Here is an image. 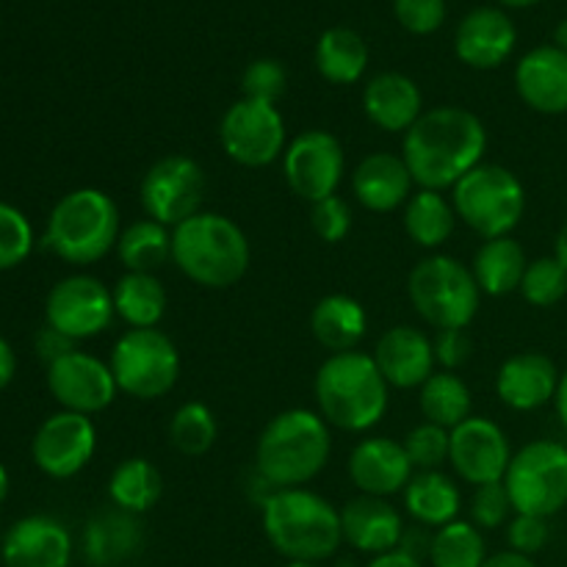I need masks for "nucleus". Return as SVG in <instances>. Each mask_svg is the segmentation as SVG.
<instances>
[{"label":"nucleus","mask_w":567,"mask_h":567,"mask_svg":"<svg viewBox=\"0 0 567 567\" xmlns=\"http://www.w3.org/2000/svg\"><path fill=\"white\" fill-rule=\"evenodd\" d=\"M487 127L474 111L437 105L424 111L402 136V158L415 186L430 192L454 188L471 169L485 164Z\"/></svg>","instance_id":"nucleus-1"},{"label":"nucleus","mask_w":567,"mask_h":567,"mask_svg":"<svg viewBox=\"0 0 567 567\" xmlns=\"http://www.w3.org/2000/svg\"><path fill=\"white\" fill-rule=\"evenodd\" d=\"M330 454V424L316 410H282L258 435L255 471L271 491L305 487L327 468Z\"/></svg>","instance_id":"nucleus-2"},{"label":"nucleus","mask_w":567,"mask_h":567,"mask_svg":"<svg viewBox=\"0 0 567 567\" xmlns=\"http://www.w3.org/2000/svg\"><path fill=\"white\" fill-rule=\"evenodd\" d=\"M313 393L321 419L354 435L374 430L391 404V385L374 363V354L360 349L330 354L316 371Z\"/></svg>","instance_id":"nucleus-3"},{"label":"nucleus","mask_w":567,"mask_h":567,"mask_svg":"<svg viewBox=\"0 0 567 567\" xmlns=\"http://www.w3.org/2000/svg\"><path fill=\"white\" fill-rule=\"evenodd\" d=\"M264 535L288 563H324L343 543L341 509L308 487L271 491L260 502Z\"/></svg>","instance_id":"nucleus-4"},{"label":"nucleus","mask_w":567,"mask_h":567,"mask_svg":"<svg viewBox=\"0 0 567 567\" xmlns=\"http://www.w3.org/2000/svg\"><path fill=\"white\" fill-rule=\"evenodd\" d=\"M172 260L203 288H230L252 264L249 238L230 216L199 210L172 230Z\"/></svg>","instance_id":"nucleus-5"},{"label":"nucleus","mask_w":567,"mask_h":567,"mask_svg":"<svg viewBox=\"0 0 567 567\" xmlns=\"http://www.w3.org/2000/svg\"><path fill=\"white\" fill-rule=\"evenodd\" d=\"M120 208L100 188H75L53 205L44 247L70 266L100 264L120 241Z\"/></svg>","instance_id":"nucleus-6"},{"label":"nucleus","mask_w":567,"mask_h":567,"mask_svg":"<svg viewBox=\"0 0 567 567\" xmlns=\"http://www.w3.org/2000/svg\"><path fill=\"white\" fill-rule=\"evenodd\" d=\"M408 297L415 313L435 330H468L482 308V288L471 266L443 252L413 266Z\"/></svg>","instance_id":"nucleus-7"},{"label":"nucleus","mask_w":567,"mask_h":567,"mask_svg":"<svg viewBox=\"0 0 567 567\" xmlns=\"http://www.w3.org/2000/svg\"><path fill=\"white\" fill-rule=\"evenodd\" d=\"M457 219L482 241L513 236L526 214V188L513 169L502 164H480L452 188Z\"/></svg>","instance_id":"nucleus-8"},{"label":"nucleus","mask_w":567,"mask_h":567,"mask_svg":"<svg viewBox=\"0 0 567 567\" xmlns=\"http://www.w3.org/2000/svg\"><path fill=\"white\" fill-rule=\"evenodd\" d=\"M111 374L116 388L138 402L164 399L181 380V352L166 332L127 330L111 349Z\"/></svg>","instance_id":"nucleus-9"},{"label":"nucleus","mask_w":567,"mask_h":567,"mask_svg":"<svg viewBox=\"0 0 567 567\" xmlns=\"http://www.w3.org/2000/svg\"><path fill=\"white\" fill-rule=\"evenodd\" d=\"M504 487L515 515L554 518L567 507V446L532 441L513 454Z\"/></svg>","instance_id":"nucleus-10"},{"label":"nucleus","mask_w":567,"mask_h":567,"mask_svg":"<svg viewBox=\"0 0 567 567\" xmlns=\"http://www.w3.org/2000/svg\"><path fill=\"white\" fill-rule=\"evenodd\" d=\"M219 144L227 158L247 169L275 164L288 147L280 109L260 100H236L219 122Z\"/></svg>","instance_id":"nucleus-11"},{"label":"nucleus","mask_w":567,"mask_h":567,"mask_svg":"<svg viewBox=\"0 0 567 567\" xmlns=\"http://www.w3.org/2000/svg\"><path fill=\"white\" fill-rule=\"evenodd\" d=\"M147 219L161 221L169 230L199 214L205 199V172L188 155H164L155 161L138 186Z\"/></svg>","instance_id":"nucleus-12"},{"label":"nucleus","mask_w":567,"mask_h":567,"mask_svg":"<svg viewBox=\"0 0 567 567\" xmlns=\"http://www.w3.org/2000/svg\"><path fill=\"white\" fill-rule=\"evenodd\" d=\"M114 316L111 288L92 275L64 277L44 299V324L64 332L75 343L103 336Z\"/></svg>","instance_id":"nucleus-13"},{"label":"nucleus","mask_w":567,"mask_h":567,"mask_svg":"<svg viewBox=\"0 0 567 567\" xmlns=\"http://www.w3.org/2000/svg\"><path fill=\"white\" fill-rule=\"evenodd\" d=\"M347 172V155L330 131H302L282 153V175L288 188L305 203H321L338 192Z\"/></svg>","instance_id":"nucleus-14"},{"label":"nucleus","mask_w":567,"mask_h":567,"mask_svg":"<svg viewBox=\"0 0 567 567\" xmlns=\"http://www.w3.org/2000/svg\"><path fill=\"white\" fill-rule=\"evenodd\" d=\"M97 452V426L92 415L59 410L39 424L31 441V457L50 480H72L92 463Z\"/></svg>","instance_id":"nucleus-15"},{"label":"nucleus","mask_w":567,"mask_h":567,"mask_svg":"<svg viewBox=\"0 0 567 567\" xmlns=\"http://www.w3.org/2000/svg\"><path fill=\"white\" fill-rule=\"evenodd\" d=\"M449 463L460 480L474 487L504 482L513 463L507 432L485 415H471L452 430Z\"/></svg>","instance_id":"nucleus-16"},{"label":"nucleus","mask_w":567,"mask_h":567,"mask_svg":"<svg viewBox=\"0 0 567 567\" xmlns=\"http://www.w3.org/2000/svg\"><path fill=\"white\" fill-rule=\"evenodd\" d=\"M48 388L61 410L81 415L103 413L120 393L111 365L81 349L48 365Z\"/></svg>","instance_id":"nucleus-17"},{"label":"nucleus","mask_w":567,"mask_h":567,"mask_svg":"<svg viewBox=\"0 0 567 567\" xmlns=\"http://www.w3.org/2000/svg\"><path fill=\"white\" fill-rule=\"evenodd\" d=\"M347 471L360 496L377 498H391L396 493H404V487L415 476V468L402 443L385 435L363 437L349 454Z\"/></svg>","instance_id":"nucleus-18"},{"label":"nucleus","mask_w":567,"mask_h":567,"mask_svg":"<svg viewBox=\"0 0 567 567\" xmlns=\"http://www.w3.org/2000/svg\"><path fill=\"white\" fill-rule=\"evenodd\" d=\"M518 31L507 11L476 6L454 31V53L471 70H498L513 55Z\"/></svg>","instance_id":"nucleus-19"},{"label":"nucleus","mask_w":567,"mask_h":567,"mask_svg":"<svg viewBox=\"0 0 567 567\" xmlns=\"http://www.w3.org/2000/svg\"><path fill=\"white\" fill-rule=\"evenodd\" d=\"M374 363L396 391H415L437 371L435 347L424 330L410 324L391 327L374 347Z\"/></svg>","instance_id":"nucleus-20"},{"label":"nucleus","mask_w":567,"mask_h":567,"mask_svg":"<svg viewBox=\"0 0 567 567\" xmlns=\"http://www.w3.org/2000/svg\"><path fill=\"white\" fill-rule=\"evenodd\" d=\"M559 377L563 374L548 354L518 352L498 365L496 396L515 413H532L554 402Z\"/></svg>","instance_id":"nucleus-21"},{"label":"nucleus","mask_w":567,"mask_h":567,"mask_svg":"<svg viewBox=\"0 0 567 567\" xmlns=\"http://www.w3.org/2000/svg\"><path fill=\"white\" fill-rule=\"evenodd\" d=\"M343 543L354 551L380 557L396 551L404 540L402 513L388 498L358 496L343 504L341 509Z\"/></svg>","instance_id":"nucleus-22"},{"label":"nucleus","mask_w":567,"mask_h":567,"mask_svg":"<svg viewBox=\"0 0 567 567\" xmlns=\"http://www.w3.org/2000/svg\"><path fill=\"white\" fill-rule=\"evenodd\" d=\"M72 537L50 515H28L3 537L6 567H70Z\"/></svg>","instance_id":"nucleus-23"},{"label":"nucleus","mask_w":567,"mask_h":567,"mask_svg":"<svg viewBox=\"0 0 567 567\" xmlns=\"http://www.w3.org/2000/svg\"><path fill=\"white\" fill-rule=\"evenodd\" d=\"M518 97L546 116L567 114V53L557 44L529 50L515 66Z\"/></svg>","instance_id":"nucleus-24"},{"label":"nucleus","mask_w":567,"mask_h":567,"mask_svg":"<svg viewBox=\"0 0 567 567\" xmlns=\"http://www.w3.org/2000/svg\"><path fill=\"white\" fill-rule=\"evenodd\" d=\"M413 175L402 155L371 153L354 166L352 194L371 214H391L413 197Z\"/></svg>","instance_id":"nucleus-25"},{"label":"nucleus","mask_w":567,"mask_h":567,"mask_svg":"<svg viewBox=\"0 0 567 567\" xmlns=\"http://www.w3.org/2000/svg\"><path fill=\"white\" fill-rule=\"evenodd\" d=\"M363 114L385 133H408L424 114V94L404 72H380L363 89Z\"/></svg>","instance_id":"nucleus-26"},{"label":"nucleus","mask_w":567,"mask_h":567,"mask_svg":"<svg viewBox=\"0 0 567 567\" xmlns=\"http://www.w3.org/2000/svg\"><path fill=\"white\" fill-rule=\"evenodd\" d=\"M144 546V529L138 515L111 507L97 513L83 529V559L92 567H120L136 557Z\"/></svg>","instance_id":"nucleus-27"},{"label":"nucleus","mask_w":567,"mask_h":567,"mask_svg":"<svg viewBox=\"0 0 567 567\" xmlns=\"http://www.w3.org/2000/svg\"><path fill=\"white\" fill-rule=\"evenodd\" d=\"M369 330V313L349 293H327L310 310V332L330 354L354 352Z\"/></svg>","instance_id":"nucleus-28"},{"label":"nucleus","mask_w":567,"mask_h":567,"mask_svg":"<svg viewBox=\"0 0 567 567\" xmlns=\"http://www.w3.org/2000/svg\"><path fill=\"white\" fill-rule=\"evenodd\" d=\"M463 493L460 485L443 471H419L404 487V509L415 524L426 529H441L460 518Z\"/></svg>","instance_id":"nucleus-29"},{"label":"nucleus","mask_w":567,"mask_h":567,"mask_svg":"<svg viewBox=\"0 0 567 567\" xmlns=\"http://www.w3.org/2000/svg\"><path fill=\"white\" fill-rule=\"evenodd\" d=\"M526 266H529V258H526L524 247L513 236H502L482 241V247L474 255V264H471V271H474L476 286L482 288V293L507 297V293L520 291Z\"/></svg>","instance_id":"nucleus-30"},{"label":"nucleus","mask_w":567,"mask_h":567,"mask_svg":"<svg viewBox=\"0 0 567 567\" xmlns=\"http://www.w3.org/2000/svg\"><path fill=\"white\" fill-rule=\"evenodd\" d=\"M114 310L131 330H155L166 313V288L155 275L125 271L111 288Z\"/></svg>","instance_id":"nucleus-31"},{"label":"nucleus","mask_w":567,"mask_h":567,"mask_svg":"<svg viewBox=\"0 0 567 567\" xmlns=\"http://www.w3.org/2000/svg\"><path fill=\"white\" fill-rule=\"evenodd\" d=\"M316 70L336 86H352L369 70V44L352 28H330L316 42Z\"/></svg>","instance_id":"nucleus-32"},{"label":"nucleus","mask_w":567,"mask_h":567,"mask_svg":"<svg viewBox=\"0 0 567 567\" xmlns=\"http://www.w3.org/2000/svg\"><path fill=\"white\" fill-rule=\"evenodd\" d=\"M457 227V210L443 192L419 188L404 205V233L421 249H441Z\"/></svg>","instance_id":"nucleus-33"},{"label":"nucleus","mask_w":567,"mask_h":567,"mask_svg":"<svg viewBox=\"0 0 567 567\" xmlns=\"http://www.w3.org/2000/svg\"><path fill=\"white\" fill-rule=\"evenodd\" d=\"M419 408L424 421L452 432L454 426H460L465 419H471L474 399H471L468 382H465L457 371L437 369L435 374L419 388Z\"/></svg>","instance_id":"nucleus-34"},{"label":"nucleus","mask_w":567,"mask_h":567,"mask_svg":"<svg viewBox=\"0 0 567 567\" xmlns=\"http://www.w3.org/2000/svg\"><path fill=\"white\" fill-rule=\"evenodd\" d=\"M161 493H164L161 471L144 457L122 460L109 476L111 504L131 515L150 513L158 504Z\"/></svg>","instance_id":"nucleus-35"},{"label":"nucleus","mask_w":567,"mask_h":567,"mask_svg":"<svg viewBox=\"0 0 567 567\" xmlns=\"http://www.w3.org/2000/svg\"><path fill=\"white\" fill-rule=\"evenodd\" d=\"M116 258L127 271H144L155 275L164 264L172 260V230L155 219L131 221L120 233L116 241Z\"/></svg>","instance_id":"nucleus-36"},{"label":"nucleus","mask_w":567,"mask_h":567,"mask_svg":"<svg viewBox=\"0 0 567 567\" xmlns=\"http://www.w3.org/2000/svg\"><path fill=\"white\" fill-rule=\"evenodd\" d=\"M432 567H482L487 563L485 532L476 529L471 520H452L435 529L430 540Z\"/></svg>","instance_id":"nucleus-37"},{"label":"nucleus","mask_w":567,"mask_h":567,"mask_svg":"<svg viewBox=\"0 0 567 567\" xmlns=\"http://www.w3.org/2000/svg\"><path fill=\"white\" fill-rule=\"evenodd\" d=\"M219 424L208 404L186 402L175 410L169 421V443L186 457H203L214 449Z\"/></svg>","instance_id":"nucleus-38"},{"label":"nucleus","mask_w":567,"mask_h":567,"mask_svg":"<svg viewBox=\"0 0 567 567\" xmlns=\"http://www.w3.org/2000/svg\"><path fill=\"white\" fill-rule=\"evenodd\" d=\"M520 297L535 308H554L567 297V269L554 255L529 260L520 282Z\"/></svg>","instance_id":"nucleus-39"},{"label":"nucleus","mask_w":567,"mask_h":567,"mask_svg":"<svg viewBox=\"0 0 567 567\" xmlns=\"http://www.w3.org/2000/svg\"><path fill=\"white\" fill-rule=\"evenodd\" d=\"M402 446L415 471H441V465L449 463L452 432L424 421V424L413 426V430L408 432Z\"/></svg>","instance_id":"nucleus-40"},{"label":"nucleus","mask_w":567,"mask_h":567,"mask_svg":"<svg viewBox=\"0 0 567 567\" xmlns=\"http://www.w3.org/2000/svg\"><path fill=\"white\" fill-rule=\"evenodd\" d=\"M33 249V227L20 208L0 203V271L20 266Z\"/></svg>","instance_id":"nucleus-41"},{"label":"nucleus","mask_w":567,"mask_h":567,"mask_svg":"<svg viewBox=\"0 0 567 567\" xmlns=\"http://www.w3.org/2000/svg\"><path fill=\"white\" fill-rule=\"evenodd\" d=\"M468 513H471V524L482 532L502 529L504 524H509L515 509H513V502H509L504 482H491V485L474 487Z\"/></svg>","instance_id":"nucleus-42"},{"label":"nucleus","mask_w":567,"mask_h":567,"mask_svg":"<svg viewBox=\"0 0 567 567\" xmlns=\"http://www.w3.org/2000/svg\"><path fill=\"white\" fill-rule=\"evenodd\" d=\"M288 89V72L277 59H255L241 75V92L247 100L277 105Z\"/></svg>","instance_id":"nucleus-43"},{"label":"nucleus","mask_w":567,"mask_h":567,"mask_svg":"<svg viewBox=\"0 0 567 567\" xmlns=\"http://www.w3.org/2000/svg\"><path fill=\"white\" fill-rule=\"evenodd\" d=\"M310 227H313V233L321 241H343L349 236V230H352V210H349L347 199L332 194V197L310 205Z\"/></svg>","instance_id":"nucleus-44"},{"label":"nucleus","mask_w":567,"mask_h":567,"mask_svg":"<svg viewBox=\"0 0 567 567\" xmlns=\"http://www.w3.org/2000/svg\"><path fill=\"white\" fill-rule=\"evenodd\" d=\"M393 14L408 33L430 37L446 20V0H393Z\"/></svg>","instance_id":"nucleus-45"},{"label":"nucleus","mask_w":567,"mask_h":567,"mask_svg":"<svg viewBox=\"0 0 567 567\" xmlns=\"http://www.w3.org/2000/svg\"><path fill=\"white\" fill-rule=\"evenodd\" d=\"M551 540V526L548 518L537 515H513L507 524V543L509 551H518L524 557H537Z\"/></svg>","instance_id":"nucleus-46"},{"label":"nucleus","mask_w":567,"mask_h":567,"mask_svg":"<svg viewBox=\"0 0 567 567\" xmlns=\"http://www.w3.org/2000/svg\"><path fill=\"white\" fill-rule=\"evenodd\" d=\"M432 347H435V360L443 371L463 369L474 354V341H471L468 330H437Z\"/></svg>","instance_id":"nucleus-47"},{"label":"nucleus","mask_w":567,"mask_h":567,"mask_svg":"<svg viewBox=\"0 0 567 567\" xmlns=\"http://www.w3.org/2000/svg\"><path fill=\"white\" fill-rule=\"evenodd\" d=\"M75 352V341L72 338H66L64 332L53 330V327L44 324L42 330H39L37 336V354L39 360H44V363H55V360H61L64 354Z\"/></svg>","instance_id":"nucleus-48"},{"label":"nucleus","mask_w":567,"mask_h":567,"mask_svg":"<svg viewBox=\"0 0 567 567\" xmlns=\"http://www.w3.org/2000/svg\"><path fill=\"white\" fill-rule=\"evenodd\" d=\"M365 567H424L419 557L408 554L404 548H396V551L380 554V557H371V563Z\"/></svg>","instance_id":"nucleus-49"},{"label":"nucleus","mask_w":567,"mask_h":567,"mask_svg":"<svg viewBox=\"0 0 567 567\" xmlns=\"http://www.w3.org/2000/svg\"><path fill=\"white\" fill-rule=\"evenodd\" d=\"M14 374H17V354L14 349H11V343L0 336V391L11 385Z\"/></svg>","instance_id":"nucleus-50"},{"label":"nucleus","mask_w":567,"mask_h":567,"mask_svg":"<svg viewBox=\"0 0 567 567\" xmlns=\"http://www.w3.org/2000/svg\"><path fill=\"white\" fill-rule=\"evenodd\" d=\"M482 567H540L535 563V557H524L518 551H498L487 557V563Z\"/></svg>","instance_id":"nucleus-51"},{"label":"nucleus","mask_w":567,"mask_h":567,"mask_svg":"<svg viewBox=\"0 0 567 567\" xmlns=\"http://www.w3.org/2000/svg\"><path fill=\"white\" fill-rule=\"evenodd\" d=\"M554 408H557L559 421H563V426L567 430V371L559 377V388H557V396H554Z\"/></svg>","instance_id":"nucleus-52"},{"label":"nucleus","mask_w":567,"mask_h":567,"mask_svg":"<svg viewBox=\"0 0 567 567\" xmlns=\"http://www.w3.org/2000/svg\"><path fill=\"white\" fill-rule=\"evenodd\" d=\"M554 258L567 269V221L563 225V230L557 233V241H554Z\"/></svg>","instance_id":"nucleus-53"},{"label":"nucleus","mask_w":567,"mask_h":567,"mask_svg":"<svg viewBox=\"0 0 567 567\" xmlns=\"http://www.w3.org/2000/svg\"><path fill=\"white\" fill-rule=\"evenodd\" d=\"M554 44H557L559 50H565V53H567V20L559 22L557 31H554Z\"/></svg>","instance_id":"nucleus-54"},{"label":"nucleus","mask_w":567,"mask_h":567,"mask_svg":"<svg viewBox=\"0 0 567 567\" xmlns=\"http://www.w3.org/2000/svg\"><path fill=\"white\" fill-rule=\"evenodd\" d=\"M502 6H507V9H529V6L540 3V0H498Z\"/></svg>","instance_id":"nucleus-55"},{"label":"nucleus","mask_w":567,"mask_h":567,"mask_svg":"<svg viewBox=\"0 0 567 567\" xmlns=\"http://www.w3.org/2000/svg\"><path fill=\"white\" fill-rule=\"evenodd\" d=\"M6 496H9V474H6V468L0 465V504L6 502Z\"/></svg>","instance_id":"nucleus-56"},{"label":"nucleus","mask_w":567,"mask_h":567,"mask_svg":"<svg viewBox=\"0 0 567 567\" xmlns=\"http://www.w3.org/2000/svg\"><path fill=\"white\" fill-rule=\"evenodd\" d=\"M286 567H319L316 563H288Z\"/></svg>","instance_id":"nucleus-57"}]
</instances>
